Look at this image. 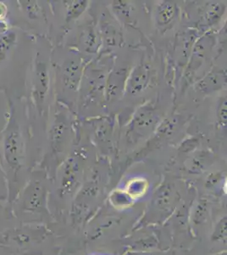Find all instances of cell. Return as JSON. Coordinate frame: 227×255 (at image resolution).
<instances>
[{
    "mask_svg": "<svg viewBox=\"0 0 227 255\" xmlns=\"http://www.w3.org/2000/svg\"><path fill=\"white\" fill-rule=\"evenodd\" d=\"M5 124L0 131V163L8 186L6 205L9 206L30 176L32 139L29 130L24 96L5 92Z\"/></svg>",
    "mask_w": 227,
    "mask_h": 255,
    "instance_id": "6da1fadb",
    "label": "cell"
},
{
    "mask_svg": "<svg viewBox=\"0 0 227 255\" xmlns=\"http://www.w3.org/2000/svg\"><path fill=\"white\" fill-rule=\"evenodd\" d=\"M31 35L14 26L0 31V91L25 96L30 65L24 44Z\"/></svg>",
    "mask_w": 227,
    "mask_h": 255,
    "instance_id": "7a4b0ae2",
    "label": "cell"
},
{
    "mask_svg": "<svg viewBox=\"0 0 227 255\" xmlns=\"http://www.w3.org/2000/svg\"><path fill=\"white\" fill-rule=\"evenodd\" d=\"M37 47L29 68V79H26L25 103L29 128L36 120L42 119L47 113V101L50 89V68L49 57L44 51L45 46L36 40Z\"/></svg>",
    "mask_w": 227,
    "mask_h": 255,
    "instance_id": "3957f363",
    "label": "cell"
},
{
    "mask_svg": "<svg viewBox=\"0 0 227 255\" xmlns=\"http://www.w3.org/2000/svg\"><path fill=\"white\" fill-rule=\"evenodd\" d=\"M46 197V186L42 178L35 172H31L26 185L11 204L6 206V211L20 223H30L31 218L45 211Z\"/></svg>",
    "mask_w": 227,
    "mask_h": 255,
    "instance_id": "277c9868",
    "label": "cell"
},
{
    "mask_svg": "<svg viewBox=\"0 0 227 255\" xmlns=\"http://www.w3.org/2000/svg\"><path fill=\"white\" fill-rule=\"evenodd\" d=\"M44 230L38 226L21 224L0 231V249L9 250L12 254L22 255L35 244L45 238Z\"/></svg>",
    "mask_w": 227,
    "mask_h": 255,
    "instance_id": "5b68a950",
    "label": "cell"
},
{
    "mask_svg": "<svg viewBox=\"0 0 227 255\" xmlns=\"http://www.w3.org/2000/svg\"><path fill=\"white\" fill-rule=\"evenodd\" d=\"M157 120L158 115L154 109L150 106H145L136 113L130 125L128 134H131L132 139L138 140L140 137L145 136L152 132L157 124Z\"/></svg>",
    "mask_w": 227,
    "mask_h": 255,
    "instance_id": "8992f818",
    "label": "cell"
},
{
    "mask_svg": "<svg viewBox=\"0 0 227 255\" xmlns=\"http://www.w3.org/2000/svg\"><path fill=\"white\" fill-rule=\"evenodd\" d=\"M150 80V70L147 65L140 64L132 70L127 78L126 92L129 95L141 93L146 88Z\"/></svg>",
    "mask_w": 227,
    "mask_h": 255,
    "instance_id": "52a82bcc",
    "label": "cell"
},
{
    "mask_svg": "<svg viewBox=\"0 0 227 255\" xmlns=\"http://www.w3.org/2000/svg\"><path fill=\"white\" fill-rule=\"evenodd\" d=\"M80 73V65L76 61H67L58 71V80L68 90H76Z\"/></svg>",
    "mask_w": 227,
    "mask_h": 255,
    "instance_id": "ba28073f",
    "label": "cell"
},
{
    "mask_svg": "<svg viewBox=\"0 0 227 255\" xmlns=\"http://www.w3.org/2000/svg\"><path fill=\"white\" fill-rule=\"evenodd\" d=\"M178 14V8L171 1H163L158 5L156 12V22L158 26L164 27L172 23Z\"/></svg>",
    "mask_w": 227,
    "mask_h": 255,
    "instance_id": "9c48e42d",
    "label": "cell"
},
{
    "mask_svg": "<svg viewBox=\"0 0 227 255\" xmlns=\"http://www.w3.org/2000/svg\"><path fill=\"white\" fill-rule=\"evenodd\" d=\"M226 75L222 72L210 73L198 83L197 88L202 93H213L214 91L224 86Z\"/></svg>",
    "mask_w": 227,
    "mask_h": 255,
    "instance_id": "30bf717a",
    "label": "cell"
},
{
    "mask_svg": "<svg viewBox=\"0 0 227 255\" xmlns=\"http://www.w3.org/2000/svg\"><path fill=\"white\" fill-rule=\"evenodd\" d=\"M117 73H113L109 76L108 84H107V99L110 101L115 96H118L119 94L121 93L126 87L125 84V78L126 76L123 73V71H116Z\"/></svg>",
    "mask_w": 227,
    "mask_h": 255,
    "instance_id": "8fae6325",
    "label": "cell"
},
{
    "mask_svg": "<svg viewBox=\"0 0 227 255\" xmlns=\"http://www.w3.org/2000/svg\"><path fill=\"white\" fill-rule=\"evenodd\" d=\"M149 189V182L144 178L136 177L134 179L129 180L127 183L126 192L133 199L140 198L146 194Z\"/></svg>",
    "mask_w": 227,
    "mask_h": 255,
    "instance_id": "7c38bea8",
    "label": "cell"
},
{
    "mask_svg": "<svg viewBox=\"0 0 227 255\" xmlns=\"http://www.w3.org/2000/svg\"><path fill=\"white\" fill-rule=\"evenodd\" d=\"M98 37L92 26H87L80 36V44L86 52H96L98 49Z\"/></svg>",
    "mask_w": 227,
    "mask_h": 255,
    "instance_id": "4fadbf2b",
    "label": "cell"
},
{
    "mask_svg": "<svg viewBox=\"0 0 227 255\" xmlns=\"http://www.w3.org/2000/svg\"><path fill=\"white\" fill-rule=\"evenodd\" d=\"M225 11V5L223 3H210L204 10V20L208 25H214L218 21Z\"/></svg>",
    "mask_w": 227,
    "mask_h": 255,
    "instance_id": "5bb4252c",
    "label": "cell"
},
{
    "mask_svg": "<svg viewBox=\"0 0 227 255\" xmlns=\"http://www.w3.org/2000/svg\"><path fill=\"white\" fill-rule=\"evenodd\" d=\"M66 3L67 6V22L72 21L78 18L79 15H81L87 6L86 1H72V2H67Z\"/></svg>",
    "mask_w": 227,
    "mask_h": 255,
    "instance_id": "9a60e30c",
    "label": "cell"
},
{
    "mask_svg": "<svg viewBox=\"0 0 227 255\" xmlns=\"http://www.w3.org/2000/svg\"><path fill=\"white\" fill-rule=\"evenodd\" d=\"M132 201L133 198L125 191L116 190L110 196V202L113 203L114 206L118 208H127L130 206L132 204Z\"/></svg>",
    "mask_w": 227,
    "mask_h": 255,
    "instance_id": "2e32d148",
    "label": "cell"
},
{
    "mask_svg": "<svg viewBox=\"0 0 227 255\" xmlns=\"http://www.w3.org/2000/svg\"><path fill=\"white\" fill-rule=\"evenodd\" d=\"M102 32L104 39L109 45H115L118 43V30L112 23L104 22L102 25Z\"/></svg>",
    "mask_w": 227,
    "mask_h": 255,
    "instance_id": "e0dca14e",
    "label": "cell"
},
{
    "mask_svg": "<svg viewBox=\"0 0 227 255\" xmlns=\"http://www.w3.org/2000/svg\"><path fill=\"white\" fill-rule=\"evenodd\" d=\"M114 3H113V9L116 13V15H118L119 18H121L125 21L130 19V16L132 15L131 14L132 6L123 1H115Z\"/></svg>",
    "mask_w": 227,
    "mask_h": 255,
    "instance_id": "ac0fdd59",
    "label": "cell"
},
{
    "mask_svg": "<svg viewBox=\"0 0 227 255\" xmlns=\"http://www.w3.org/2000/svg\"><path fill=\"white\" fill-rule=\"evenodd\" d=\"M217 119L222 127L227 125V98H222L217 108Z\"/></svg>",
    "mask_w": 227,
    "mask_h": 255,
    "instance_id": "d6986e66",
    "label": "cell"
},
{
    "mask_svg": "<svg viewBox=\"0 0 227 255\" xmlns=\"http://www.w3.org/2000/svg\"><path fill=\"white\" fill-rule=\"evenodd\" d=\"M0 195L3 197H8V186L6 180L5 174L3 172L1 163H0ZM7 201V200H6Z\"/></svg>",
    "mask_w": 227,
    "mask_h": 255,
    "instance_id": "ffe728a7",
    "label": "cell"
},
{
    "mask_svg": "<svg viewBox=\"0 0 227 255\" xmlns=\"http://www.w3.org/2000/svg\"><path fill=\"white\" fill-rule=\"evenodd\" d=\"M9 14H10L9 4L3 1H0V22L9 21Z\"/></svg>",
    "mask_w": 227,
    "mask_h": 255,
    "instance_id": "44dd1931",
    "label": "cell"
},
{
    "mask_svg": "<svg viewBox=\"0 0 227 255\" xmlns=\"http://www.w3.org/2000/svg\"><path fill=\"white\" fill-rule=\"evenodd\" d=\"M6 200H7L6 197H3V196L0 195V203H1V202H5Z\"/></svg>",
    "mask_w": 227,
    "mask_h": 255,
    "instance_id": "7402d4cb",
    "label": "cell"
},
{
    "mask_svg": "<svg viewBox=\"0 0 227 255\" xmlns=\"http://www.w3.org/2000/svg\"></svg>",
    "mask_w": 227,
    "mask_h": 255,
    "instance_id": "603a6c76",
    "label": "cell"
}]
</instances>
